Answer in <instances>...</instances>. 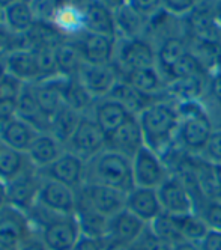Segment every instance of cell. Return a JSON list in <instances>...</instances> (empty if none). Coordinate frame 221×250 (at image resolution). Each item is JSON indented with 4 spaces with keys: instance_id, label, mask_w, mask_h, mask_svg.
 Wrapping results in <instances>:
<instances>
[{
    "instance_id": "31",
    "label": "cell",
    "mask_w": 221,
    "mask_h": 250,
    "mask_svg": "<svg viewBox=\"0 0 221 250\" xmlns=\"http://www.w3.org/2000/svg\"><path fill=\"white\" fill-rule=\"evenodd\" d=\"M76 216L80 223L81 234L105 240L107 237V226H108V219L98 214L97 211L90 209L89 207L77 202V209H76Z\"/></svg>"
},
{
    "instance_id": "45",
    "label": "cell",
    "mask_w": 221,
    "mask_h": 250,
    "mask_svg": "<svg viewBox=\"0 0 221 250\" xmlns=\"http://www.w3.org/2000/svg\"><path fill=\"white\" fill-rule=\"evenodd\" d=\"M125 2L128 5H131L136 11H139L144 17L155 14L161 6V0H125Z\"/></svg>"
},
{
    "instance_id": "18",
    "label": "cell",
    "mask_w": 221,
    "mask_h": 250,
    "mask_svg": "<svg viewBox=\"0 0 221 250\" xmlns=\"http://www.w3.org/2000/svg\"><path fill=\"white\" fill-rule=\"evenodd\" d=\"M144 146V139L137 116H131L125 124L107 136V149L116 151L128 158H133Z\"/></svg>"
},
{
    "instance_id": "58",
    "label": "cell",
    "mask_w": 221,
    "mask_h": 250,
    "mask_svg": "<svg viewBox=\"0 0 221 250\" xmlns=\"http://www.w3.org/2000/svg\"><path fill=\"white\" fill-rule=\"evenodd\" d=\"M0 59H2V58H0Z\"/></svg>"
},
{
    "instance_id": "56",
    "label": "cell",
    "mask_w": 221,
    "mask_h": 250,
    "mask_svg": "<svg viewBox=\"0 0 221 250\" xmlns=\"http://www.w3.org/2000/svg\"><path fill=\"white\" fill-rule=\"evenodd\" d=\"M2 23H3L2 21V9H0V26H2Z\"/></svg>"
},
{
    "instance_id": "26",
    "label": "cell",
    "mask_w": 221,
    "mask_h": 250,
    "mask_svg": "<svg viewBox=\"0 0 221 250\" xmlns=\"http://www.w3.org/2000/svg\"><path fill=\"white\" fill-rule=\"evenodd\" d=\"M51 26L65 40H72L79 37L81 32H84V19H83L81 6L76 2H72V0H68L54 14Z\"/></svg>"
},
{
    "instance_id": "19",
    "label": "cell",
    "mask_w": 221,
    "mask_h": 250,
    "mask_svg": "<svg viewBox=\"0 0 221 250\" xmlns=\"http://www.w3.org/2000/svg\"><path fill=\"white\" fill-rule=\"evenodd\" d=\"M80 6L83 9L84 30L116 38L118 29L115 11L112 8L107 6L102 0H86Z\"/></svg>"
},
{
    "instance_id": "17",
    "label": "cell",
    "mask_w": 221,
    "mask_h": 250,
    "mask_svg": "<svg viewBox=\"0 0 221 250\" xmlns=\"http://www.w3.org/2000/svg\"><path fill=\"white\" fill-rule=\"evenodd\" d=\"M2 59L6 73L23 83H35L42 77L36 53L29 47L14 48Z\"/></svg>"
},
{
    "instance_id": "25",
    "label": "cell",
    "mask_w": 221,
    "mask_h": 250,
    "mask_svg": "<svg viewBox=\"0 0 221 250\" xmlns=\"http://www.w3.org/2000/svg\"><path fill=\"white\" fill-rule=\"evenodd\" d=\"M2 21L9 32L18 37H24L36 24L30 0H12L2 9Z\"/></svg>"
},
{
    "instance_id": "2",
    "label": "cell",
    "mask_w": 221,
    "mask_h": 250,
    "mask_svg": "<svg viewBox=\"0 0 221 250\" xmlns=\"http://www.w3.org/2000/svg\"><path fill=\"white\" fill-rule=\"evenodd\" d=\"M27 214L35 234L40 235L48 250H72L81 235L76 214L51 212L40 205H35Z\"/></svg>"
},
{
    "instance_id": "21",
    "label": "cell",
    "mask_w": 221,
    "mask_h": 250,
    "mask_svg": "<svg viewBox=\"0 0 221 250\" xmlns=\"http://www.w3.org/2000/svg\"><path fill=\"white\" fill-rule=\"evenodd\" d=\"M125 208L147 225L152 223L162 212L157 188L147 187H134L128 191Z\"/></svg>"
},
{
    "instance_id": "35",
    "label": "cell",
    "mask_w": 221,
    "mask_h": 250,
    "mask_svg": "<svg viewBox=\"0 0 221 250\" xmlns=\"http://www.w3.org/2000/svg\"><path fill=\"white\" fill-rule=\"evenodd\" d=\"M187 53H188V47L185 41L178 37H170L161 44L157 58H158L160 66L167 73V71L185 56Z\"/></svg>"
},
{
    "instance_id": "27",
    "label": "cell",
    "mask_w": 221,
    "mask_h": 250,
    "mask_svg": "<svg viewBox=\"0 0 221 250\" xmlns=\"http://www.w3.org/2000/svg\"><path fill=\"white\" fill-rule=\"evenodd\" d=\"M121 80L134 87L141 95L149 98H154V95L158 94L161 89V77L155 66L128 71V73L121 74Z\"/></svg>"
},
{
    "instance_id": "20",
    "label": "cell",
    "mask_w": 221,
    "mask_h": 250,
    "mask_svg": "<svg viewBox=\"0 0 221 250\" xmlns=\"http://www.w3.org/2000/svg\"><path fill=\"white\" fill-rule=\"evenodd\" d=\"M89 113L97 121L101 130L105 133V136L116 131L121 125L125 124L131 116H136L128 110L125 105H122L119 101L110 97L95 100Z\"/></svg>"
},
{
    "instance_id": "14",
    "label": "cell",
    "mask_w": 221,
    "mask_h": 250,
    "mask_svg": "<svg viewBox=\"0 0 221 250\" xmlns=\"http://www.w3.org/2000/svg\"><path fill=\"white\" fill-rule=\"evenodd\" d=\"M72 40L76 41L84 63H92V65L113 63L115 51H116V38L84 30L79 37Z\"/></svg>"
},
{
    "instance_id": "8",
    "label": "cell",
    "mask_w": 221,
    "mask_h": 250,
    "mask_svg": "<svg viewBox=\"0 0 221 250\" xmlns=\"http://www.w3.org/2000/svg\"><path fill=\"white\" fill-rule=\"evenodd\" d=\"M155 53L149 42L141 38H122L116 41V51L113 65L118 68L119 74L133 69L149 68L155 65Z\"/></svg>"
},
{
    "instance_id": "24",
    "label": "cell",
    "mask_w": 221,
    "mask_h": 250,
    "mask_svg": "<svg viewBox=\"0 0 221 250\" xmlns=\"http://www.w3.org/2000/svg\"><path fill=\"white\" fill-rule=\"evenodd\" d=\"M65 145L59 142L53 134L47 131H40L38 136L35 137L32 145L29 146L26 155L32 166H35L38 170L48 167L51 163L65 152Z\"/></svg>"
},
{
    "instance_id": "38",
    "label": "cell",
    "mask_w": 221,
    "mask_h": 250,
    "mask_svg": "<svg viewBox=\"0 0 221 250\" xmlns=\"http://www.w3.org/2000/svg\"><path fill=\"white\" fill-rule=\"evenodd\" d=\"M194 212L211 230H221V198H203L197 201Z\"/></svg>"
},
{
    "instance_id": "13",
    "label": "cell",
    "mask_w": 221,
    "mask_h": 250,
    "mask_svg": "<svg viewBox=\"0 0 221 250\" xmlns=\"http://www.w3.org/2000/svg\"><path fill=\"white\" fill-rule=\"evenodd\" d=\"M119 79H121V74L113 63L92 65V63L83 62L77 74V80L80 82V84L95 100L107 97L112 92L115 84L119 82Z\"/></svg>"
},
{
    "instance_id": "37",
    "label": "cell",
    "mask_w": 221,
    "mask_h": 250,
    "mask_svg": "<svg viewBox=\"0 0 221 250\" xmlns=\"http://www.w3.org/2000/svg\"><path fill=\"white\" fill-rule=\"evenodd\" d=\"M149 226L161 240L169 243L170 246H175L183 241L179 225H178V217L173 216V214L161 212L152 223H149Z\"/></svg>"
},
{
    "instance_id": "34",
    "label": "cell",
    "mask_w": 221,
    "mask_h": 250,
    "mask_svg": "<svg viewBox=\"0 0 221 250\" xmlns=\"http://www.w3.org/2000/svg\"><path fill=\"white\" fill-rule=\"evenodd\" d=\"M63 98H65V105L71 107V109H74V110H77L81 115L89 113L92 105H94V103H95V98L80 84L77 77H72L68 80Z\"/></svg>"
},
{
    "instance_id": "30",
    "label": "cell",
    "mask_w": 221,
    "mask_h": 250,
    "mask_svg": "<svg viewBox=\"0 0 221 250\" xmlns=\"http://www.w3.org/2000/svg\"><path fill=\"white\" fill-rule=\"evenodd\" d=\"M80 118H81V113L71 109L68 105H63L62 109L50 119L48 133L53 134L59 142H62L63 145H66L74 130L77 128Z\"/></svg>"
},
{
    "instance_id": "4",
    "label": "cell",
    "mask_w": 221,
    "mask_h": 250,
    "mask_svg": "<svg viewBox=\"0 0 221 250\" xmlns=\"http://www.w3.org/2000/svg\"><path fill=\"white\" fill-rule=\"evenodd\" d=\"M181 124L176 145L190 155H200L214 131V124L208 112L196 100H185L178 104Z\"/></svg>"
},
{
    "instance_id": "36",
    "label": "cell",
    "mask_w": 221,
    "mask_h": 250,
    "mask_svg": "<svg viewBox=\"0 0 221 250\" xmlns=\"http://www.w3.org/2000/svg\"><path fill=\"white\" fill-rule=\"evenodd\" d=\"M176 217H178V225H179L183 241L199 244L208 234L209 228L194 211L188 214H181V216H176Z\"/></svg>"
},
{
    "instance_id": "41",
    "label": "cell",
    "mask_w": 221,
    "mask_h": 250,
    "mask_svg": "<svg viewBox=\"0 0 221 250\" xmlns=\"http://www.w3.org/2000/svg\"><path fill=\"white\" fill-rule=\"evenodd\" d=\"M24 83L20 82L18 79L12 77L11 74L5 73L2 82H0V103L11 104L15 107V103L21 94Z\"/></svg>"
},
{
    "instance_id": "39",
    "label": "cell",
    "mask_w": 221,
    "mask_h": 250,
    "mask_svg": "<svg viewBox=\"0 0 221 250\" xmlns=\"http://www.w3.org/2000/svg\"><path fill=\"white\" fill-rule=\"evenodd\" d=\"M201 73H203V68H201L200 61L194 55H191L190 51L167 71V74L170 76L173 82L199 79Z\"/></svg>"
},
{
    "instance_id": "12",
    "label": "cell",
    "mask_w": 221,
    "mask_h": 250,
    "mask_svg": "<svg viewBox=\"0 0 221 250\" xmlns=\"http://www.w3.org/2000/svg\"><path fill=\"white\" fill-rule=\"evenodd\" d=\"M157 191L162 212L181 216V214L194 211V199L187 184L179 175L170 173L167 180L157 188Z\"/></svg>"
},
{
    "instance_id": "11",
    "label": "cell",
    "mask_w": 221,
    "mask_h": 250,
    "mask_svg": "<svg viewBox=\"0 0 221 250\" xmlns=\"http://www.w3.org/2000/svg\"><path fill=\"white\" fill-rule=\"evenodd\" d=\"M86 160L65 149L56 162L40 172L44 178L62 183L77 191L86 184Z\"/></svg>"
},
{
    "instance_id": "16",
    "label": "cell",
    "mask_w": 221,
    "mask_h": 250,
    "mask_svg": "<svg viewBox=\"0 0 221 250\" xmlns=\"http://www.w3.org/2000/svg\"><path fill=\"white\" fill-rule=\"evenodd\" d=\"M68 80L69 77L56 74V76L45 77L33 83V89L36 94V100H38V104H40V109L48 121L65 105L63 94H65Z\"/></svg>"
},
{
    "instance_id": "22",
    "label": "cell",
    "mask_w": 221,
    "mask_h": 250,
    "mask_svg": "<svg viewBox=\"0 0 221 250\" xmlns=\"http://www.w3.org/2000/svg\"><path fill=\"white\" fill-rule=\"evenodd\" d=\"M38 133L40 131L32 124L21 119L20 116L12 115L0 125V144L15 151L27 152Z\"/></svg>"
},
{
    "instance_id": "54",
    "label": "cell",
    "mask_w": 221,
    "mask_h": 250,
    "mask_svg": "<svg viewBox=\"0 0 221 250\" xmlns=\"http://www.w3.org/2000/svg\"><path fill=\"white\" fill-rule=\"evenodd\" d=\"M11 2H12V0H0V9H3L5 6H8Z\"/></svg>"
},
{
    "instance_id": "52",
    "label": "cell",
    "mask_w": 221,
    "mask_h": 250,
    "mask_svg": "<svg viewBox=\"0 0 221 250\" xmlns=\"http://www.w3.org/2000/svg\"><path fill=\"white\" fill-rule=\"evenodd\" d=\"M211 87H212V92H221V73L215 76Z\"/></svg>"
},
{
    "instance_id": "6",
    "label": "cell",
    "mask_w": 221,
    "mask_h": 250,
    "mask_svg": "<svg viewBox=\"0 0 221 250\" xmlns=\"http://www.w3.org/2000/svg\"><path fill=\"white\" fill-rule=\"evenodd\" d=\"M134 187L158 188L172 173L164 158L146 145L131 158Z\"/></svg>"
},
{
    "instance_id": "50",
    "label": "cell",
    "mask_w": 221,
    "mask_h": 250,
    "mask_svg": "<svg viewBox=\"0 0 221 250\" xmlns=\"http://www.w3.org/2000/svg\"><path fill=\"white\" fill-rule=\"evenodd\" d=\"M172 250H200L199 244L196 243H188V241H182V243H178L172 247Z\"/></svg>"
},
{
    "instance_id": "9",
    "label": "cell",
    "mask_w": 221,
    "mask_h": 250,
    "mask_svg": "<svg viewBox=\"0 0 221 250\" xmlns=\"http://www.w3.org/2000/svg\"><path fill=\"white\" fill-rule=\"evenodd\" d=\"M42 184V175L35 166L27 167L21 175L6 183L8 204L29 212L38 202V194Z\"/></svg>"
},
{
    "instance_id": "32",
    "label": "cell",
    "mask_w": 221,
    "mask_h": 250,
    "mask_svg": "<svg viewBox=\"0 0 221 250\" xmlns=\"http://www.w3.org/2000/svg\"><path fill=\"white\" fill-rule=\"evenodd\" d=\"M107 97L113 98L116 101H119L122 105H125L128 110H130L133 115H139L144 107L149 105L154 98H149V97H144L141 95L140 92H137L134 87H131L128 83H125L123 80L119 79V82L115 84V87L112 89V92H110Z\"/></svg>"
},
{
    "instance_id": "1",
    "label": "cell",
    "mask_w": 221,
    "mask_h": 250,
    "mask_svg": "<svg viewBox=\"0 0 221 250\" xmlns=\"http://www.w3.org/2000/svg\"><path fill=\"white\" fill-rule=\"evenodd\" d=\"M137 119L147 148L164 157L176 146L181 124L178 105L162 100L152 101L137 115Z\"/></svg>"
},
{
    "instance_id": "55",
    "label": "cell",
    "mask_w": 221,
    "mask_h": 250,
    "mask_svg": "<svg viewBox=\"0 0 221 250\" xmlns=\"http://www.w3.org/2000/svg\"><path fill=\"white\" fill-rule=\"evenodd\" d=\"M212 94H214V97H215V100H217L218 105L221 107V92H212Z\"/></svg>"
},
{
    "instance_id": "49",
    "label": "cell",
    "mask_w": 221,
    "mask_h": 250,
    "mask_svg": "<svg viewBox=\"0 0 221 250\" xmlns=\"http://www.w3.org/2000/svg\"><path fill=\"white\" fill-rule=\"evenodd\" d=\"M104 250H136L134 244L131 243H121V241H104Z\"/></svg>"
},
{
    "instance_id": "40",
    "label": "cell",
    "mask_w": 221,
    "mask_h": 250,
    "mask_svg": "<svg viewBox=\"0 0 221 250\" xmlns=\"http://www.w3.org/2000/svg\"><path fill=\"white\" fill-rule=\"evenodd\" d=\"M68 0H30V6L38 23L51 24V20L58 9Z\"/></svg>"
},
{
    "instance_id": "44",
    "label": "cell",
    "mask_w": 221,
    "mask_h": 250,
    "mask_svg": "<svg viewBox=\"0 0 221 250\" xmlns=\"http://www.w3.org/2000/svg\"><path fill=\"white\" fill-rule=\"evenodd\" d=\"M197 5V0H161V6L176 15L191 12Z\"/></svg>"
},
{
    "instance_id": "3",
    "label": "cell",
    "mask_w": 221,
    "mask_h": 250,
    "mask_svg": "<svg viewBox=\"0 0 221 250\" xmlns=\"http://www.w3.org/2000/svg\"><path fill=\"white\" fill-rule=\"evenodd\" d=\"M86 183L101 184L128 193L134 188L131 158L105 148L86 163Z\"/></svg>"
},
{
    "instance_id": "28",
    "label": "cell",
    "mask_w": 221,
    "mask_h": 250,
    "mask_svg": "<svg viewBox=\"0 0 221 250\" xmlns=\"http://www.w3.org/2000/svg\"><path fill=\"white\" fill-rule=\"evenodd\" d=\"M83 65V58L74 40H63L56 47V69L63 77H77Z\"/></svg>"
},
{
    "instance_id": "51",
    "label": "cell",
    "mask_w": 221,
    "mask_h": 250,
    "mask_svg": "<svg viewBox=\"0 0 221 250\" xmlns=\"http://www.w3.org/2000/svg\"><path fill=\"white\" fill-rule=\"evenodd\" d=\"M8 205V191H6V184L0 181V211Z\"/></svg>"
},
{
    "instance_id": "29",
    "label": "cell",
    "mask_w": 221,
    "mask_h": 250,
    "mask_svg": "<svg viewBox=\"0 0 221 250\" xmlns=\"http://www.w3.org/2000/svg\"><path fill=\"white\" fill-rule=\"evenodd\" d=\"M30 166L32 163L29 162L26 152L15 151L0 144V181L6 184Z\"/></svg>"
},
{
    "instance_id": "23",
    "label": "cell",
    "mask_w": 221,
    "mask_h": 250,
    "mask_svg": "<svg viewBox=\"0 0 221 250\" xmlns=\"http://www.w3.org/2000/svg\"><path fill=\"white\" fill-rule=\"evenodd\" d=\"M146 226L147 223L140 220L131 211L123 208L122 211H119L118 214H115V216L108 219L105 240L133 244L140 237V234L144 230Z\"/></svg>"
},
{
    "instance_id": "53",
    "label": "cell",
    "mask_w": 221,
    "mask_h": 250,
    "mask_svg": "<svg viewBox=\"0 0 221 250\" xmlns=\"http://www.w3.org/2000/svg\"><path fill=\"white\" fill-rule=\"evenodd\" d=\"M214 12H215V20L218 26H221V0H217V3L214 6Z\"/></svg>"
},
{
    "instance_id": "42",
    "label": "cell",
    "mask_w": 221,
    "mask_h": 250,
    "mask_svg": "<svg viewBox=\"0 0 221 250\" xmlns=\"http://www.w3.org/2000/svg\"><path fill=\"white\" fill-rule=\"evenodd\" d=\"M133 244H134L136 250H172V247H173L169 243L161 240L149 225L144 228L140 237Z\"/></svg>"
},
{
    "instance_id": "10",
    "label": "cell",
    "mask_w": 221,
    "mask_h": 250,
    "mask_svg": "<svg viewBox=\"0 0 221 250\" xmlns=\"http://www.w3.org/2000/svg\"><path fill=\"white\" fill-rule=\"evenodd\" d=\"M33 234L35 230L26 211L9 204L0 211V247L15 250Z\"/></svg>"
},
{
    "instance_id": "5",
    "label": "cell",
    "mask_w": 221,
    "mask_h": 250,
    "mask_svg": "<svg viewBox=\"0 0 221 250\" xmlns=\"http://www.w3.org/2000/svg\"><path fill=\"white\" fill-rule=\"evenodd\" d=\"M65 148L89 162L90 158L107 148V136L92 115L84 113L81 115L77 128L74 130Z\"/></svg>"
},
{
    "instance_id": "57",
    "label": "cell",
    "mask_w": 221,
    "mask_h": 250,
    "mask_svg": "<svg viewBox=\"0 0 221 250\" xmlns=\"http://www.w3.org/2000/svg\"><path fill=\"white\" fill-rule=\"evenodd\" d=\"M0 250H14V249H5V247H0Z\"/></svg>"
},
{
    "instance_id": "47",
    "label": "cell",
    "mask_w": 221,
    "mask_h": 250,
    "mask_svg": "<svg viewBox=\"0 0 221 250\" xmlns=\"http://www.w3.org/2000/svg\"><path fill=\"white\" fill-rule=\"evenodd\" d=\"M200 250H221V230H208V234L199 243Z\"/></svg>"
},
{
    "instance_id": "48",
    "label": "cell",
    "mask_w": 221,
    "mask_h": 250,
    "mask_svg": "<svg viewBox=\"0 0 221 250\" xmlns=\"http://www.w3.org/2000/svg\"><path fill=\"white\" fill-rule=\"evenodd\" d=\"M15 250H48V249H47V246L44 244V241L40 238V235L33 234V235L29 237L26 241H23Z\"/></svg>"
},
{
    "instance_id": "46",
    "label": "cell",
    "mask_w": 221,
    "mask_h": 250,
    "mask_svg": "<svg viewBox=\"0 0 221 250\" xmlns=\"http://www.w3.org/2000/svg\"><path fill=\"white\" fill-rule=\"evenodd\" d=\"M72 250H104V240L81 234L77 243L74 244Z\"/></svg>"
},
{
    "instance_id": "43",
    "label": "cell",
    "mask_w": 221,
    "mask_h": 250,
    "mask_svg": "<svg viewBox=\"0 0 221 250\" xmlns=\"http://www.w3.org/2000/svg\"><path fill=\"white\" fill-rule=\"evenodd\" d=\"M199 157L214 166H221V127L214 128L206 146Z\"/></svg>"
},
{
    "instance_id": "7",
    "label": "cell",
    "mask_w": 221,
    "mask_h": 250,
    "mask_svg": "<svg viewBox=\"0 0 221 250\" xmlns=\"http://www.w3.org/2000/svg\"><path fill=\"white\" fill-rule=\"evenodd\" d=\"M125 199L126 193L101 184L86 183L80 190H77V202L89 207L107 219L125 208Z\"/></svg>"
},
{
    "instance_id": "33",
    "label": "cell",
    "mask_w": 221,
    "mask_h": 250,
    "mask_svg": "<svg viewBox=\"0 0 221 250\" xmlns=\"http://www.w3.org/2000/svg\"><path fill=\"white\" fill-rule=\"evenodd\" d=\"M143 17L126 2L115 9L116 29L123 35V38H139V33L143 26Z\"/></svg>"
},
{
    "instance_id": "15",
    "label": "cell",
    "mask_w": 221,
    "mask_h": 250,
    "mask_svg": "<svg viewBox=\"0 0 221 250\" xmlns=\"http://www.w3.org/2000/svg\"><path fill=\"white\" fill-rule=\"evenodd\" d=\"M36 205L58 214H76L77 191L62 183L42 176V184Z\"/></svg>"
}]
</instances>
